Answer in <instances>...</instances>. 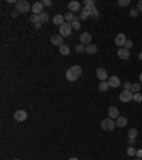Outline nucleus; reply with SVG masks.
<instances>
[{
	"label": "nucleus",
	"mask_w": 142,
	"mask_h": 160,
	"mask_svg": "<svg viewBox=\"0 0 142 160\" xmlns=\"http://www.w3.org/2000/svg\"><path fill=\"white\" fill-rule=\"evenodd\" d=\"M81 73H82V69L80 66H72L65 72V77L68 81H75L81 76Z\"/></svg>",
	"instance_id": "1"
},
{
	"label": "nucleus",
	"mask_w": 142,
	"mask_h": 160,
	"mask_svg": "<svg viewBox=\"0 0 142 160\" xmlns=\"http://www.w3.org/2000/svg\"><path fill=\"white\" fill-rule=\"evenodd\" d=\"M14 6H16V12H19V13H27V12H30V9H32L30 3H29L27 0H19Z\"/></svg>",
	"instance_id": "2"
},
{
	"label": "nucleus",
	"mask_w": 142,
	"mask_h": 160,
	"mask_svg": "<svg viewBox=\"0 0 142 160\" xmlns=\"http://www.w3.org/2000/svg\"><path fill=\"white\" fill-rule=\"evenodd\" d=\"M117 127V123H115V120L110 119V117H107V119H104L101 121V129L105 130V132H112L114 129Z\"/></svg>",
	"instance_id": "3"
},
{
	"label": "nucleus",
	"mask_w": 142,
	"mask_h": 160,
	"mask_svg": "<svg viewBox=\"0 0 142 160\" xmlns=\"http://www.w3.org/2000/svg\"><path fill=\"white\" fill-rule=\"evenodd\" d=\"M119 100L122 103H128V102H132L134 100V93L131 90H124L119 93Z\"/></svg>",
	"instance_id": "4"
},
{
	"label": "nucleus",
	"mask_w": 142,
	"mask_h": 160,
	"mask_svg": "<svg viewBox=\"0 0 142 160\" xmlns=\"http://www.w3.org/2000/svg\"><path fill=\"white\" fill-rule=\"evenodd\" d=\"M71 32H72V27H71V23H65L60 27V36H63V37H68L71 36Z\"/></svg>",
	"instance_id": "5"
},
{
	"label": "nucleus",
	"mask_w": 142,
	"mask_h": 160,
	"mask_svg": "<svg viewBox=\"0 0 142 160\" xmlns=\"http://www.w3.org/2000/svg\"><path fill=\"white\" fill-rule=\"evenodd\" d=\"M80 41H81V44H84V46H88V44H91V41H93V36L90 34V33H82L81 36H80Z\"/></svg>",
	"instance_id": "6"
},
{
	"label": "nucleus",
	"mask_w": 142,
	"mask_h": 160,
	"mask_svg": "<svg viewBox=\"0 0 142 160\" xmlns=\"http://www.w3.org/2000/svg\"><path fill=\"white\" fill-rule=\"evenodd\" d=\"M126 36L124 34V33H119V34H117V37H115V44L117 46H119V49L122 47V46H125L126 43Z\"/></svg>",
	"instance_id": "7"
},
{
	"label": "nucleus",
	"mask_w": 142,
	"mask_h": 160,
	"mask_svg": "<svg viewBox=\"0 0 142 160\" xmlns=\"http://www.w3.org/2000/svg\"><path fill=\"white\" fill-rule=\"evenodd\" d=\"M97 77L101 81H107L108 80V72L105 69H103V67H100V69H97Z\"/></svg>",
	"instance_id": "8"
},
{
	"label": "nucleus",
	"mask_w": 142,
	"mask_h": 160,
	"mask_svg": "<svg viewBox=\"0 0 142 160\" xmlns=\"http://www.w3.org/2000/svg\"><path fill=\"white\" fill-rule=\"evenodd\" d=\"M43 1H36L34 4L32 6V12H33V15H41L43 13Z\"/></svg>",
	"instance_id": "9"
},
{
	"label": "nucleus",
	"mask_w": 142,
	"mask_h": 160,
	"mask_svg": "<svg viewBox=\"0 0 142 160\" xmlns=\"http://www.w3.org/2000/svg\"><path fill=\"white\" fill-rule=\"evenodd\" d=\"M108 84H110V87H119L121 86V80H119L118 76H111L108 77Z\"/></svg>",
	"instance_id": "10"
},
{
	"label": "nucleus",
	"mask_w": 142,
	"mask_h": 160,
	"mask_svg": "<svg viewBox=\"0 0 142 160\" xmlns=\"http://www.w3.org/2000/svg\"><path fill=\"white\" fill-rule=\"evenodd\" d=\"M108 117L112 120H117L119 117V110L115 106H111L110 109H108Z\"/></svg>",
	"instance_id": "11"
},
{
	"label": "nucleus",
	"mask_w": 142,
	"mask_h": 160,
	"mask_svg": "<svg viewBox=\"0 0 142 160\" xmlns=\"http://www.w3.org/2000/svg\"><path fill=\"white\" fill-rule=\"evenodd\" d=\"M64 37L63 36H60V34H54L53 37H51V43L54 44V46H58V47H61L64 44Z\"/></svg>",
	"instance_id": "12"
},
{
	"label": "nucleus",
	"mask_w": 142,
	"mask_h": 160,
	"mask_svg": "<svg viewBox=\"0 0 142 160\" xmlns=\"http://www.w3.org/2000/svg\"><path fill=\"white\" fill-rule=\"evenodd\" d=\"M117 55H118L119 59H122V60H128V59H129V50H126L125 47H121V49H118Z\"/></svg>",
	"instance_id": "13"
},
{
	"label": "nucleus",
	"mask_w": 142,
	"mask_h": 160,
	"mask_svg": "<svg viewBox=\"0 0 142 160\" xmlns=\"http://www.w3.org/2000/svg\"><path fill=\"white\" fill-rule=\"evenodd\" d=\"M91 9L93 7H88V6H84L81 9V13H80V19L81 20H85L88 16H91Z\"/></svg>",
	"instance_id": "14"
},
{
	"label": "nucleus",
	"mask_w": 142,
	"mask_h": 160,
	"mask_svg": "<svg viewBox=\"0 0 142 160\" xmlns=\"http://www.w3.org/2000/svg\"><path fill=\"white\" fill-rule=\"evenodd\" d=\"M14 119L17 121H24V120L27 119V113L24 112V110H17V112H14Z\"/></svg>",
	"instance_id": "15"
},
{
	"label": "nucleus",
	"mask_w": 142,
	"mask_h": 160,
	"mask_svg": "<svg viewBox=\"0 0 142 160\" xmlns=\"http://www.w3.org/2000/svg\"><path fill=\"white\" fill-rule=\"evenodd\" d=\"M68 10H70L71 13L80 12V10H81V4H80L78 1H70V3H68Z\"/></svg>",
	"instance_id": "16"
},
{
	"label": "nucleus",
	"mask_w": 142,
	"mask_h": 160,
	"mask_svg": "<svg viewBox=\"0 0 142 160\" xmlns=\"http://www.w3.org/2000/svg\"><path fill=\"white\" fill-rule=\"evenodd\" d=\"M30 22L34 23V27H36V29H40V26H41V19H40V15H32V17H30Z\"/></svg>",
	"instance_id": "17"
},
{
	"label": "nucleus",
	"mask_w": 142,
	"mask_h": 160,
	"mask_svg": "<svg viewBox=\"0 0 142 160\" xmlns=\"http://www.w3.org/2000/svg\"><path fill=\"white\" fill-rule=\"evenodd\" d=\"M53 23L55 24V26H63L64 23H65V20H64V16H61V15H55L54 17H53Z\"/></svg>",
	"instance_id": "18"
},
{
	"label": "nucleus",
	"mask_w": 142,
	"mask_h": 160,
	"mask_svg": "<svg viewBox=\"0 0 142 160\" xmlns=\"http://www.w3.org/2000/svg\"><path fill=\"white\" fill-rule=\"evenodd\" d=\"M115 123H117V127L124 129V127L126 126V123H128V120H126V117H122V116H119L118 119L115 120Z\"/></svg>",
	"instance_id": "19"
},
{
	"label": "nucleus",
	"mask_w": 142,
	"mask_h": 160,
	"mask_svg": "<svg viewBox=\"0 0 142 160\" xmlns=\"http://www.w3.org/2000/svg\"><path fill=\"white\" fill-rule=\"evenodd\" d=\"M98 52V46H95V44H88V46H85V53H88V55H94V53H97Z\"/></svg>",
	"instance_id": "20"
},
{
	"label": "nucleus",
	"mask_w": 142,
	"mask_h": 160,
	"mask_svg": "<svg viewBox=\"0 0 142 160\" xmlns=\"http://www.w3.org/2000/svg\"><path fill=\"white\" fill-rule=\"evenodd\" d=\"M64 20H65V22H68V23H72L74 20H77V17H75V15H74V13L67 12V13H65V16H64Z\"/></svg>",
	"instance_id": "21"
},
{
	"label": "nucleus",
	"mask_w": 142,
	"mask_h": 160,
	"mask_svg": "<svg viewBox=\"0 0 142 160\" xmlns=\"http://www.w3.org/2000/svg\"><path fill=\"white\" fill-rule=\"evenodd\" d=\"M136 137H138V130L136 129H129L128 130V139H135L136 140Z\"/></svg>",
	"instance_id": "22"
},
{
	"label": "nucleus",
	"mask_w": 142,
	"mask_h": 160,
	"mask_svg": "<svg viewBox=\"0 0 142 160\" xmlns=\"http://www.w3.org/2000/svg\"><path fill=\"white\" fill-rule=\"evenodd\" d=\"M108 89H110L108 81H100V86H98V90H100V92H107Z\"/></svg>",
	"instance_id": "23"
},
{
	"label": "nucleus",
	"mask_w": 142,
	"mask_h": 160,
	"mask_svg": "<svg viewBox=\"0 0 142 160\" xmlns=\"http://www.w3.org/2000/svg\"><path fill=\"white\" fill-rule=\"evenodd\" d=\"M60 53H61L63 56H68V55H70V47H68L67 44H63V46L60 47Z\"/></svg>",
	"instance_id": "24"
},
{
	"label": "nucleus",
	"mask_w": 142,
	"mask_h": 160,
	"mask_svg": "<svg viewBox=\"0 0 142 160\" xmlns=\"http://www.w3.org/2000/svg\"><path fill=\"white\" fill-rule=\"evenodd\" d=\"M139 90H141V83H132V87H131V92L132 93H139Z\"/></svg>",
	"instance_id": "25"
},
{
	"label": "nucleus",
	"mask_w": 142,
	"mask_h": 160,
	"mask_svg": "<svg viewBox=\"0 0 142 160\" xmlns=\"http://www.w3.org/2000/svg\"><path fill=\"white\" fill-rule=\"evenodd\" d=\"M40 19H41V23H47L48 19H50V16H48L47 12H43V13L40 15Z\"/></svg>",
	"instance_id": "26"
},
{
	"label": "nucleus",
	"mask_w": 142,
	"mask_h": 160,
	"mask_svg": "<svg viewBox=\"0 0 142 160\" xmlns=\"http://www.w3.org/2000/svg\"><path fill=\"white\" fill-rule=\"evenodd\" d=\"M126 154L128 156H136V149H134V146H129L126 149Z\"/></svg>",
	"instance_id": "27"
},
{
	"label": "nucleus",
	"mask_w": 142,
	"mask_h": 160,
	"mask_svg": "<svg viewBox=\"0 0 142 160\" xmlns=\"http://www.w3.org/2000/svg\"><path fill=\"white\" fill-rule=\"evenodd\" d=\"M98 16H100V10H98V9H97V7L94 6V7L91 9V17H94V19H97Z\"/></svg>",
	"instance_id": "28"
},
{
	"label": "nucleus",
	"mask_w": 142,
	"mask_h": 160,
	"mask_svg": "<svg viewBox=\"0 0 142 160\" xmlns=\"http://www.w3.org/2000/svg\"><path fill=\"white\" fill-rule=\"evenodd\" d=\"M75 52H77V53H84V52H85V46L81 44V43L77 44V46H75Z\"/></svg>",
	"instance_id": "29"
},
{
	"label": "nucleus",
	"mask_w": 142,
	"mask_h": 160,
	"mask_svg": "<svg viewBox=\"0 0 142 160\" xmlns=\"http://www.w3.org/2000/svg\"><path fill=\"white\" fill-rule=\"evenodd\" d=\"M71 27L74 29V30H78L80 27H81V24H80V22H78V19L77 20H74L72 23H71Z\"/></svg>",
	"instance_id": "30"
},
{
	"label": "nucleus",
	"mask_w": 142,
	"mask_h": 160,
	"mask_svg": "<svg viewBox=\"0 0 142 160\" xmlns=\"http://www.w3.org/2000/svg\"><path fill=\"white\" fill-rule=\"evenodd\" d=\"M129 0H119L118 1V6H121V7H126V6H129Z\"/></svg>",
	"instance_id": "31"
},
{
	"label": "nucleus",
	"mask_w": 142,
	"mask_h": 160,
	"mask_svg": "<svg viewBox=\"0 0 142 160\" xmlns=\"http://www.w3.org/2000/svg\"><path fill=\"white\" fill-rule=\"evenodd\" d=\"M134 102H136V103H141V102H142V95H141V93H135V95H134Z\"/></svg>",
	"instance_id": "32"
},
{
	"label": "nucleus",
	"mask_w": 142,
	"mask_h": 160,
	"mask_svg": "<svg viewBox=\"0 0 142 160\" xmlns=\"http://www.w3.org/2000/svg\"><path fill=\"white\" fill-rule=\"evenodd\" d=\"M138 15H139L138 9H132V10H129V17H138Z\"/></svg>",
	"instance_id": "33"
},
{
	"label": "nucleus",
	"mask_w": 142,
	"mask_h": 160,
	"mask_svg": "<svg viewBox=\"0 0 142 160\" xmlns=\"http://www.w3.org/2000/svg\"><path fill=\"white\" fill-rule=\"evenodd\" d=\"M124 47L126 49V50H131V49L134 47V43H132V40H126V43H125V46Z\"/></svg>",
	"instance_id": "34"
},
{
	"label": "nucleus",
	"mask_w": 142,
	"mask_h": 160,
	"mask_svg": "<svg viewBox=\"0 0 142 160\" xmlns=\"http://www.w3.org/2000/svg\"><path fill=\"white\" fill-rule=\"evenodd\" d=\"M131 87H132V83L131 81H125L124 83V90H131Z\"/></svg>",
	"instance_id": "35"
},
{
	"label": "nucleus",
	"mask_w": 142,
	"mask_h": 160,
	"mask_svg": "<svg viewBox=\"0 0 142 160\" xmlns=\"http://www.w3.org/2000/svg\"><path fill=\"white\" fill-rule=\"evenodd\" d=\"M43 6H46V7L51 6V0H43Z\"/></svg>",
	"instance_id": "36"
},
{
	"label": "nucleus",
	"mask_w": 142,
	"mask_h": 160,
	"mask_svg": "<svg viewBox=\"0 0 142 160\" xmlns=\"http://www.w3.org/2000/svg\"><path fill=\"white\" fill-rule=\"evenodd\" d=\"M136 9H138V12H142V0L138 1V4H136Z\"/></svg>",
	"instance_id": "37"
},
{
	"label": "nucleus",
	"mask_w": 142,
	"mask_h": 160,
	"mask_svg": "<svg viewBox=\"0 0 142 160\" xmlns=\"http://www.w3.org/2000/svg\"><path fill=\"white\" fill-rule=\"evenodd\" d=\"M136 157H139V159H142V149H139V150H136Z\"/></svg>",
	"instance_id": "38"
},
{
	"label": "nucleus",
	"mask_w": 142,
	"mask_h": 160,
	"mask_svg": "<svg viewBox=\"0 0 142 160\" xmlns=\"http://www.w3.org/2000/svg\"><path fill=\"white\" fill-rule=\"evenodd\" d=\"M135 139H128V143H129V146H132V144H135Z\"/></svg>",
	"instance_id": "39"
},
{
	"label": "nucleus",
	"mask_w": 142,
	"mask_h": 160,
	"mask_svg": "<svg viewBox=\"0 0 142 160\" xmlns=\"http://www.w3.org/2000/svg\"><path fill=\"white\" fill-rule=\"evenodd\" d=\"M138 59H139V60H141V62H142V52H141V53H139V56H138Z\"/></svg>",
	"instance_id": "40"
},
{
	"label": "nucleus",
	"mask_w": 142,
	"mask_h": 160,
	"mask_svg": "<svg viewBox=\"0 0 142 160\" xmlns=\"http://www.w3.org/2000/svg\"><path fill=\"white\" fill-rule=\"evenodd\" d=\"M68 160H78V159H77V157H70Z\"/></svg>",
	"instance_id": "41"
},
{
	"label": "nucleus",
	"mask_w": 142,
	"mask_h": 160,
	"mask_svg": "<svg viewBox=\"0 0 142 160\" xmlns=\"http://www.w3.org/2000/svg\"><path fill=\"white\" fill-rule=\"evenodd\" d=\"M139 80H141V83H142V73L139 74Z\"/></svg>",
	"instance_id": "42"
},
{
	"label": "nucleus",
	"mask_w": 142,
	"mask_h": 160,
	"mask_svg": "<svg viewBox=\"0 0 142 160\" xmlns=\"http://www.w3.org/2000/svg\"><path fill=\"white\" fill-rule=\"evenodd\" d=\"M134 160H142V159H139V157H136V159H134Z\"/></svg>",
	"instance_id": "43"
},
{
	"label": "nucleus",
	"mask_w": 142,
	"mask_h": 160,
	"mask_svg": "<svg viewBox=\"0 0 142 160\" xmlns=\"http://www.w3.org/2000/svg\"><path fill=\"white\" fill-rule=\"evenodd\" d=\"M14 160H20V159H14Z\"/></svg>",
	"instance_id": "44"
}]
</instances>
